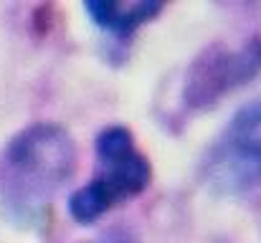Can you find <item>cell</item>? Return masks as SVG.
I'll list each match as a JSON object with an SVG mask.
<instances>
[{
    "mask_svg": "<svg viewBox=\"0 0 261 243\" xmlns=\"http://www.w3.org/2000/svg\"><path fill=\"white\" fill-rule=\"evenodd\" d=\"M261 69V48H246L241 53H218L213 61L198 66V76L188 81V99L195 106L211 104L223 91L244 84Z\"/></svg>",
    "mask_w": 261,
    "mask_h": 243,
    "instance_id": "cell-4",
    "label": "cell"
},
{
    "mask_svg": "<svg viewBox=\"0 0 261 243\" xmlns=\"http://www.w3.org/2000/svg\"><path fill=\"white\" fill-rule=\"evenodd\" d=\"M96 172L84 187L69 195V215L89 226L112 208L142 195L152 180V167L127 127L112 124L96 137Z\"/></svg>",
    "mask_w": 261,
    "mask_h": 243,
    "instance_id": "cell-2",
    "label": "cell"
},
{
    "mask_svg": "<svg viewBox=\"0 0 261 243\" xmlns=\"http://www.w3.org/2000/svg\"><path fill=\"white\" fill-rule=\"evenodd\" d=\"M84 243H140L137 236L127 228H107L104 233H99L96 238L91 241H84Z\"/></svg>",
    "mask_w": 261,
    "mask_h": 243,
    "instance_id": "cell-6",
    "label": "cell"
},
{
    "mask_svg": "<svg viewBox=\"0 0 261 243\" xmlns=\"http://www.w3.org/2000/svg\"><path fill=\"white\" fill-rule=\"evenodd\" d=\"M84 8H87L89 18L99 28H104L114 38H129L140 25H145L147 20L160 15L163 3H155V0H129V3L96 0V3H87Z\"/></svg>",
    "mask_w": 261,
    "mask_h": 243,
    "instance_id": "cell-5",
    "label": "cell"
},
{
    "mask_svg": "<svg viewBox=\"0 0 261 243\" xmlns=\"http://www.w3.org/2000/svg\"><path fill=\"white\" fill-rule=\"evenodd\" d=\"M76 147L56 124H33L20 132L3 160V200L13 218L38 223L59 187L74 175Z\"/></svg>",
    "mask_w": 261,
    "mask_h": 243,
    "instance_id": "cell-1",
    "label": "cell"
},
{
    "mask_svg": "<svg viewBox=\"0 0 261 243\" xmlns=\"http://www.w3.org/2000/svg\"><path fill=\"white\" fill-rule=\"evenodd\" d=\"M205 180L221 193H249L261 185V99L241 106L203 162Z\"/></svg>",
    "mask_w": 261,
    "mask_h": 243,
    "instance_id": "cell-3",
    "label": "cell"
}]
</instances>
